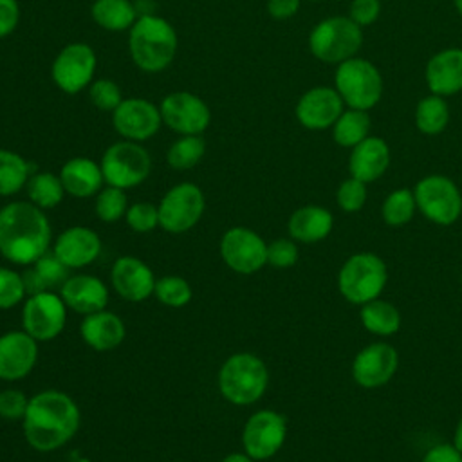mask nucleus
<instances>
[{
    "mask_svg": "<svg viewBox=\"0 0 462 462\" xmlns=\"http://www.w3.org/2000/svg\"><path fill=\"white\" fill-rule=\"evenodd\" d=\"M22 422L29 446L45 453L65 446L78 433L81 415L72 397L60 390H43L29 399Z\"/></svg>",
    "mask_w": 462,
    "mask_h": 462,
    "instance_id": "1",
    "label": "nucleus"
},
{
    "mask_svg": "<svg viewBox=\"0 0 462 462\" xmlns=\"http://www.w3.org/2000/svg\"><path fill=\"white\" fill-rule=\"evenodd\" d=\"M51 224L31 200H14L0 209V254L16 265H31L51 247Z\"/></svg>",
    "mask_w": 462,
    "mask_h": 462,
    "instance_id": "2",
    "label": "nucleus"
},
{
    "mask_svg": "<svg viewBox=\"0 0 462 462\" xmlns=\"http://www.w3.org/2000/svg\"><path fill=\"white\" fill-rule=\"evenodd\" d=\"M179 47L175 27L162 16L139 14L128 31V52L137 69L143 72H161L171 65Z\"/></svg>",
    "mask_w": 462,
    "mask_h": 462,
    "instance_id": "3",
    "label": "nucleus"
},
{
    "mask_svg": "<svg viewBox=\"0 0 462 462\" xmlns=\"http://www.w3.org/2000/svg\"><path fill=\"white\" fill-rule=\"evenodd\" d=\"M267 383L265 363L249 352L229 356L218 370V390L226 401L236 406L256 402L267 390Z\"/></svg>",
    "mask_w": 462,
    "mask_h": 462,
    "instance_id": "4",
    "label": "nucleus"
},
{
    "mask_svg": "<svg viewBox=\"0 0 462 462\" xmlns=\"http://www.w3.org/2000/svg\"><path fill=\"white\" fill-rule=\"evenodd\" d=\"M363 45V29L348 16H330L318 22L309 34V49L323 63H343Z\"/></svg>",
    "mask_w": 462,
    "mask_h": 462,
    "instance_id": "5",
    "label": "nucleus"
},
{
    "mask_svg": "<svg viewBox=\"0 0 462 462\" xmlns=\"http://www.w3.org/2000/svg\"><path fill=\"white\" fill-rule=\"evenodd\" d=\"M386 280L388 269L377 254L356 253L341 265L337 287L345 300L365 305L383 292Z\"/></svg>",
    "mask_w": 462,
    "mask_h": 462,
    "instance_id": "6",
    "label": "nucleus"
},
{
    "mask_svg": "<svg viewBox=\"0 0 462 462\" xmlns=\"http://www.w3.org/2000/svg\"><path fill=\"white\" fill-rule=\"evenodd\" d=\"M336 90L348 108L370 110L383 96L379 69L365 58H350L337 65L334 76Z\"/></svg>",
    "mask_w": 462,
    "mask_h": 462,
    "instance_id": "7",
    "label": "nucleus"
},
{
    "mask_svg": "<svg viewBox=\"0 0 462 462\" xmlns=\"http://www.w3.org/2000/svg\"><path fill=\"white\" fill-rule=\"evenodd\" d=\"M99 164L105 182L121 189L139 186L152 171V157L148 150L141 143L126 139L110 144Z\"/></svg>",
    "mask_w": 462,
    "mask_h": 462,
    "instance_id": "8",
    "label": "nucleus"
},
{
    "mask_svg": "<svg viewBox=\"0 0 462 462\" xmlns=\"http://www.w3.org/2000/svg\"><path fill=\"white\" fill-rule=\"evenodd\" d=\"M96 67L97 58L94 49L88 43L72 42L67 43L52 60L51 78L61 92L74 96L90 87Z\"/></svg>",
    "mask_w": 462,
    "mask_h": 462,
    "instance_id": "9",
    "label": "nucleus"
},
{
    "mask_svg": "<svg viewBox=\"0 0 462 462\" xmlns=\"http://www.w3.org/2000/svg\"><path fill=\"white\" fill-rule=\"evenodd\" d=\"M413 195L422 215L439 226L457 222L462 213L460 189L446 175H428L420 179Z\"/></svg>",
    "mask_w": 462,
    "mask_h": 462,
    "instance_id": "10",
    "label": "nucleus"
},
{
    "mask_svg": "<svg viewBox=\"0 0 462 462\" xmlns=\"http://www.w3.org/2000/svg\"><path fill=\"white\" fill-rule=\"evenodd\" d=\"M204 208L206 199L197 184H175L166 191L157 206L159 226L168 233H184L200 220Z\"/></svg>",
    "mask_w": 462,
    "mask_h": 462,
    "instance_id": "11",
    "label": "nucleus"
},
{
    "mask_svg": "<svg viewBox=\"0 0 462 462\" xmlns=\"http://www.w3.org/2000/svg\"><path fill=\"white\" fill-rule=\"evenodd\" d=\"M162 125L179 135H202L211 123L208 103L193 92L179 90L162 97L161 105Z\"/></svg>",
    "mask_w": 462,
    "mask_h": 462,
    "instance_id": "12",
    "label": "nucleus"
},
{
    "mask_svg": "<svg viewBox=\"0 0 462 462\" xmlns=\"http://www.w3.org/2000/svg\"><path fill=\"white\" fill-rule=\"evenodd\" d=\"M67 321V305L61 296L43 291L27 296L22 309L23 330L36 341L58 337Z\"/></svg>",
    "mask_w": 462,
    "mask_h": 462,
    "instance_id": "13",
    "label": "nucleus"
},
{
    "mask_svg": "<svg viewBox=\"0 0 462 462\" xmlns=\"http://www.w3.org/2000/svg\"><path fill=\"white\" fill-rule=\"evenodd\" d=\"M220 256L240 274H253L267 263V244L249 227H231L220 240Z\"/></svg>",
    "mask_w": 462,
    "mask_h": 462,
    "instance_id": "14",
    "label": "nucleus"
},
{
    "mask_svg": "<svg viewBox=\"0 0 462 462\" xmlns=\"http://www.w3.org/2000/svg\"><path fill=\"white\" fill-rule=\"evenodd\" d=\"M287 435V422L283 415L273 410H260L253 413L242 431L244 451L253 460H267L278 453Z\"/></svg>",
    "mask_w": 462,
    "mask_h": 462,
    "instance_id": "15",
    "label": "nucleus"
},
{
    "mask_svg": "<svg viewBox=\"0 0 462 462\" xmlns=\"http://www.w3.org/2000/svg\"><path fill=\"white\" fill-rule=\"evenodd\" d=\"M114 130L126 141L143 143L153 137L161 125V110L144 97H125L112 112Z\"/></svg>",
    "mask_w": 462,
    "mask_h": 462,
    "instance_id": "16",
    "label": "nucleus"
},
{
    "mask_svg": "<svg viewBox=\"0 0 462 462\" xmlns=\"http://www.w3.org/2000/svg\"><path fill=\"white\" fill-rule=\"evenodd\" d=\"M343 99L332 87H312L298 99L294 114L301 126L309 130H325L343 114Z\"/></svg>",
    "mask_w": 462,
    "mask_h": 462,
    "instance_id": "17",
    "label": "nucleus"
},
{
    "mask_svg": "<svg viewBox=\"0 0 462 462\" xmlns=\"http://www.w3.org/2000/svg\"><path fill=\"white\" fill-rule=\"evenodd\" d=\"M399 365L397 350L388 343H372L357 352L352 363L354 381L363 388L386 384Z\"/></svg>",
    "mask_w": 462,
    "mask_h": 462,
    "instance_id": "18",
    "label": "nucleus"
},
{
    "mask_svg": "<svg viewBox=\"0 0 462 462\" xmlns=\"http://www.w3.org/2000/svg\"><path fill=\"white\" fill-rule=\"evenodd\" d=\"M38 361V341L25 330H9L0 336V379H23Z\"/></svg>",
    "mask_w": 462,
    "mask_h": 462,
    "instance_id": "19",
    "label": "nucleus"
},
{
    "mask_svg": "<svg viewBox=\"0 0 462 462\" xmlns=\"http://www.w3.org/2000/svg\"><path fill=\"white\" fill-rule=\"evenodd\" d=\"M110 280L114 291L126 301H144L155 287L152 269L135 256H119L112 265Z\"/></svg>",
    "mask_w": 462,
    "mask_h": 462,
    "instance_id": "20",
    "label": "nucleus"
},
{
    "mask_svg": "<svg viewBox=\"0 0 462 462\" xmlns=\"http://www.w3.org/2000/svg\"><path fill=\"white\" fill-rule=\"evenodd\" d=\"M52 253L69 267L78 269L92 263L101 253L99 235L85 226H72L54 240Z\"/></svg>",
    "mask_w": 462,
    "mask_h": 462,
    "instance_id": "21",
    "label": "nucleus"
},
{
    "mask_svg": "<svg viewBox=\"0 0 462 462\" xmlns=\"http://www.w3.org/2000/svg\"><path fill=\"white\" fill-rule=\"evenodd\" d=\"M60 296L67 309L78 314H92L103 310L108 303L106 285L92 274H74L69 276L60 287Z\"/></svg>",
    "mask_w": 462,
    "mask_h": 462,
    "instance_id": "22",
    "label": "nucleus"
},
{
    "mask_svg": "<svg viewBox=\"0 0 462 462\" xmlns=\"http://www.w3.org/2000/svg\"><path fill=\"white\" fill-rule=\"evenodd\" d=\"M426 83L431 94L453 96L462 90V49L449 47L433 54L426 65Z\"/></svg>",
    "mask_w": 462,
    "mask_h": 462,
    "instance_id": "23",
    "label": "nucleus"
},
{
    "mask_svg": "<svg viewBox=\"0 0 462 462\" xmlns=\"http://www.w3.org/2000/svg\"><path fill=\"white\" fill-rule=\"evenodd\" d=\"M390 166V146L381 137H366L352 148L348 170L352 177L366 182L377 180Z\"/></svg>",
    "mask_w": 462,
    "mask_h": 462,
    "instance_id": "24",
    "label": "nucleus"
},
{
    "mask_svg": "<svg viewBox=\"0 0 462 462\" xmlns=\"http://www.w3.org/2000/svg\"><path fill=\"white\" fill-rule=\"evenodd\" d=\"M79 334L90 348L103 352L119 346L125 339L126 328L117 314L103 309L83 318L79 325Z\"/></svg>",
    "mask_w": 462,
    "mask_h": 462,
    "instance_id": "25",
    "label": "nucleus"
},
{
    "mask_svg": "<svg viewBox=\"0 0 462 462\" xmlns=\"http://www.w3.org/2000/svg\"><path fill=\"white\" fill-rule=\"evenodd\" d=\"M58 175L61 179L65 193L76 199H88L92 195H97L105 182L101 164L94 162L88 157L69 159L61 166Z\"/></svg>",
    "mask_w": 462,
    "mask_h": 462,
    "instance_id": "26",
    "label": "nucleus"
},
{
    "mask_svg": "<svg viewBox=\"0 0 462 462\" xmlns=\"http://www.w3.org/2000/svg\"><path fill=\"white\" fill-rule=\"evenodd\" d=\"M332 213L321 206H301L298 208L287 224L291 238L303 242V244H314L328 236L332 231Z\"/></svg>",
    "mask_w": 462,
    "mask_h": 462,
    "instance_id": "27",
    "label": "nucleus"
},
{
    "mask_svg": "<svg viewBox=\"0 0 462 462\" xmlns=\"http://www.w3.org/2000/svg\"><path fill=\"white\" fill-rule=\"evenodd\" d=\"M22 278L27 296H31L36 292L51 291L54 287H61L69 278V267L51 251L31 263V269H27Z\"/></svg>",
    "mask_w": 462,
    "mask_h": 462,
    "instance_id": "28",
    "label": "nucleus"
},
{
    "mask_svg": "<svg viewBox=\"0 0 462 462\" xmlns=\"http://www.w3.org/2000/svg\"><path fill=\"white\" fill-rule=\"evenodd\" d=\"M90 16L101 29L110 32L130 31L139 18L137 9L130 0H94Z\"/></svg>",
    "mask_w": 462,
    "mask_h": 462,
    "instance_id": "29",
    "label": "nucleus"
},
{
    "mask_svg": "<svg viewBox=\"0 0 462 462\" xmlns=\"http://www.w3.org/2000/svg\"><path fill=\"white\" fill-rule=\"evenodd\" d=\"M365 328L375 336H392L401 327V314L395 305L384 300H372L361 309Z\"/></svg>",
    "mask_w": 462,
    "mask_h": 462,
    "instance_id": "30",
    "label": "nucleus"
},
{
    "mask_svg": "<svg viewBox=\"0 0 462 462\" xmlns=\"http://www.w3.org/2000/svg\"><path fill=\"white\" fill-rule=\"evenodd\" d=\"M368 132H370L368 110H357V108L343 110V114L332 125L334 141L343 148H354L356 144H359L363 139L368 137Z\"/></svg>",
    "mask_w": 462,
    "mask_h": 462,
    "instance_id": "31",
    "label": "nucleus"
},
{
    "mask_svg": "<svg viewBox=\"0 0 462 462\" xmlns=\"http://www.w3.org/2000/svg\"><path fill=\"white\" fill-rule=\"evenodd\" d=\"M449 123V106L442 96L430 94L417 103L415 126L420 134L437 135L444 132Z\"/></svg>",
    "mask_w": 462,
    "mask_h": 462,
    "instance_id": "32",
    "label": "nucleus"
},
{
    "mask_svg": "<svg viewBox=\"0 0 462 462\" xmlns=\"http://www.w3.org/2000/svg\"><path fill=\"white\" fill-rule=\"evenodd\" d=\"M25 189L29 200L40 209L56 208L65 195V188L61 184L60 175H54L51 171L32 173L25 184Z\"/></svg>",
    "mask_w": 462,
    "mask_h": 462,
    "instance_id": "33",
    "label": "nucleus"
},
{
    "mask_svg": "<svg viewBox=\"0 0 462 462\" xmlns=\"http://www.w3.org/2000/svg\"><path fill=\"white\" fill-rule=\"evenodd\" d=\"M31 177V164L16 152L0 148V197L18 193Z\"/></svg>",
    "mask_w": 462,
    "mask_h": 462,
    "instance_id": "34",
    "label": "nucleus"
},
{
    "mask_svg": "<svg viewBox=\"0 0 462 462\" xmlns=\"http://www.w3.org/2000/svg\"><path fill=\"white\" fill-rule=\"evenodd\" d=\"M206 153V141L202 135H180L171 143L166 161L173 170H189L197 166Z\"/></svg>",
    "mask_w": 462,
    "mask_h": 462,
    "instance_id": "35",
    "label": "nucleus"
},
{
    "mask_svg": "<svg viewBox=\"0 0 462 462\" xmlns=\"http://www.w3.org/2000/svg\"><path fill=\"white\" fill-rule=\"evenodd\" d=\"M415 208H417V200L413 191L406 188H399L384 199L383 220L392 227H401L411 220Z\"/></svg>",
    "mask_w": 462,
    "mask_h": 462,
    "instance_id": "36",
    "label": "nucleus"
},
{
    "mask_svg": "<svg viewBox=\"0 0 462 462\" xmlns=\"http://www.w3.org/2000/svg\"><path fill=\"white\" fill-rule=\"evenodd\" d=\"M128 209L125 189L116 186L101 188L96 195V215L103 222H117Z\"/></svg>",
    "mask_w": 462,
    "mask_h": 462,
    "instance_id": "37",
    "label": "nucleus"
},
{
    "mask_svg": "<svg viewBox=\"0 0 462 462\" xmlns=\"http://www.w3.org/2000/svg\"><path fill=\"white\" fill-rule=\"evenodd\" d=\"M155 298L166 307H184L191 300V287L180 276H162L155 280Z\"/></svg>",
    "mask_w": 462,
    "mask_h": 462,
    "instance_id": "38",
    "label": "nucleus"
},
{
    "mask_svg": "<svg viewBox=\"0 0 462 462\" xmlns=\"http://www.w3.org/2000/svg\"><path fill=\"white\" fill-rule=\"evenodd\" d=\"M88 97L92 105L103 112H114L119 106V103L125 99L119 85L114 79H106V78H99L90 83Z\"/></svg>",
    "mask_w": 462,
    "mask_h": 462,
    "instance_id": "39",
    "label": "nucleus"
},
{
    "mask_svg": "<svg viewBox=\"0 0 462 462\" xmlns=\"http://www.w3.org/2000/svg\"><path fill=\"white\" fill-rule=\"evenodd\" d=\"M25 285L20 273L0 267V309L16 307L25 298Z\"/></svg>",
    "mask_w": 462,
    "mask_h": 462,
    "instance_id": "40",
    "label": "nucleus"
},
{
    "mask_svg": "<svg viewBox=\"0 0 462 462\" xmlns=\"http://www.w3.org/2000/svg\"><path fill=\"white\" fill-rule=\"evenodd\" d=\"M337 206L346 213L359 211L366 202V184L356 177L345 179L336 193Z\"/></svg>",
    "mask_w": 462,
    "mask_h": 462,
    "instance_id": "41",
    "label": "nucleus"
},
{
    "mask_svg": "<svg viewBox=\"0 0 462 462\" xmlns=\"http://www.w3.org/2000/svg\"><path fill=\"white\" fill-rule=\"evenodd\" d=\"M126 224L137 233H148L159 226V209L150 202H135L125 213Z\"/></svg>",
    "mask_w": 462,
    "mask_h": 462,
    "instance_id": "42",
    "label": "nucleus"
},
{
    "mask_svg": "<svg viewBox=\"0 0 462 462\" xmlns=\"http://www.w3.org/2000/svg\"><path fill=\"white\" fill-rule=\"evenodd\" d=\"M298 262V247L289 238H278L267 244V263L276 269L292 267Z\"/></svg>",
    "mask_w": 462,
    "mask_h": 462,
    "instance_id": "43",
    "label": "nucleus"
},
{
    "mask_svg": "<svg viewBox=\"0 0 462 462\" xmlns=\"http://www.w3.org/2000/svg\"><path fill=\"white\" fill-rule=\"evenodd\" d=\"M29 406V399L23 392L9 388L0 392V417L7 420L23 419Z\"/></svg>",
    "mask_w": 462,
    "mask_h": 462,
    "instance_id": "44",
    "label": "nucleus"
},
{
    "mask_svg": "<svg viewBox=\"0 0 462 462\" xmlns=\"http://www.w3.org/2000/svg\"><path fill=\"white\" fill-rule=\"evenodd\" d=\"M381 2L379 0H352L348 9V18L359 27L370 25L379 18Z\"/></svg>",
    "mask_w": 462,
    "mask_h": 462,
    "instance_id": "45",
    "label": "nucleus"
},
{
    "mask_svg": "<svg viewBox=\"0 0 462 462\" xmlns=\"http://www.w3.org/2000/svg\"><path fill=\"white\" fill-rule=\"evenodd\" d=\"M20 23L18 0H0V40L14 32Z\"/></svg>",
    "mask_w": 462,
    "mask_h": 462,
    "instance_id": "46",
    "label": "nucleus"
},
{
    "mask_svg": "<svg viewBox=\"0 0 462 462\" xmlns=\"http://www.w3.org/2000/svg\"><path fill=\"white\" fill-rule=\"evenodd\" d=\"M301 0H267V13L274 20H289L300 9Z\"/></svg>",
    "mask_w": 462,
    "mask_h": 462,
    "instance_id": "47",
    "label": "nucleus"
},
{
    "mask_svg": "<svg viewBox=\"0 0 462 462\" xmlns=\"http://www.w3.org/2000/svg\"><path fill=\"white\" fill-rule=\"evenodd\" d=\"M422 462H462V453L449 444L433 446L422 458Z\"/></svg>",
    "mask_w": 462,
    "mask_h": 462,
    "instance_id": "48",
    "label": "nucleus"
},
{
    "mask_svg": "<svg viewBox=\"0 0 462 462\" xmlns=\"http://www.w3.org/2000/svg\"><path fill=\"white\" fill-rule=\"evenodd\" d=\"M222 462H254V460L244 451V453H229Z\"/></svg>",
    "mask_w": 462,
    "mask_h": 462,
    "instance_id": "49",
    "label": "nucleus"
},
{
    "mask_svg": "<svg viewBox=\"0 0 462 462\" xmlns=\"http://www.w3.org/2000/svg\"><path fill=\"white\" fill-rule=\"evenodd\" d=\"M455 442H453V446L462 453V417H460V420H458V424H457V430H455V439H453Z\"/></svg>",
    "mask_w": 462,
    "mask_h": 462,
    "instance_id": "50",
    "label": "nucleus"
},
{
    "mask_svg": "<svg viewBox=\"0 0 462 462\" xmlns=\"http://www.w3.org/2000/svg\"><path fill=\"white\" fill-rule=\"evenodd\" d=\"M455 7H457V11H458V14L462 16V0H455Z\"/></svg>",
    "mask_w": 462,
    "mask_h": 462,
    "instance_id": "51",
    "label": "nucleus"
},
{
    "mask_svg": "<svg viewBox=\"0 0 462 462\" xmlns=\"http://www.w3.org/2000/svg\"><path fill=\"white\" fill-rule=\"evenodd\" d=\"M309 2H319V0H309Z\"/></svg>",
    "mask_w": 462,
    "mask_h": 462,
    "instance_id": "52",
    "label": "nucleus"
}]
</instances>
